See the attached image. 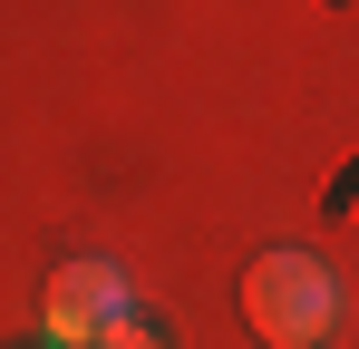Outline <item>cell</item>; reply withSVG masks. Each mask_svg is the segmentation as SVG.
<instances>
[{"mask_svg": "<svg viewBox=\"0 0 359 349\" xmlns=\"http://www.w3.org/2000/svg\"><path fill=\"white\" fill-rule=\"evenodd\" d=\"M243 320L262 330V349H320L330 320H340V291H330V272L311 252L282 242V252H262L243 272Z\"/></svg>", "mask_w": 359, "mask_h": 349, "instance_id": "6da1fadb", "label": "cell"}, {"mask_svg": "<svg viewBox=\"0 0 359 349\" xmlns=\"http://www.w3.org/2000/svg\"><path fill=\"white\" fill-rule=\"evenodd\" d=\"M117 320H126L117 262H68V272H49V301H39L49 349H107V330H117Z\"/></svg>", "mask_w": 359, "mask_h": 349, "instance_id": "7a4b0ae2", "label": "cell"}, {"mask_svg": "<svg viewBox=\"0 0 359 349\" xmlns=\"http://www.w3.org/2000/svg\"><path fill=\"white\" fill-rule=\"evenodd\" d=\"M107 349H165V340H156V320H136V310H126L117 330H107Z\"/></svg>", "mask_w": 359, "mask_h": 349, "instance_id": "3957f363", "label": "cell"}, {"mask_svg": "<svg viewBox=\"0 0 359 349\" xmlns=\"http://www.w3.org/2000/svg\"><path fill=\"white\" fill-rule=\"evenodd\" d=\"M350 204H359V156H350L340 174H330V214H350Z\"/></svg>", "mask_w": 359, "mask_h": 349, "instance_id": "277c9868", "label": "cell"}, {"mask_svg": "<svg viewBox=\"0 0 359 349\" xmlns=\"http://www.w3.org/2000/svg\"><path fill=\"white\" fill-rule=\"evenodd\" d=\"M330 10H340V0H330Z\"/></svg>", "mask_w": 359, "mask_h": 349, "instance_id": "5b68a950", "label": "cell"}]
</instances>
